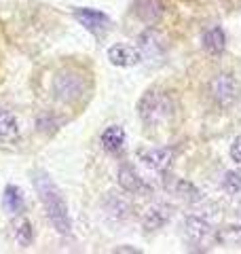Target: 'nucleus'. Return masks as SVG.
Returning <instances> with one entry per match:
<instances>
[{
    "label": "nucleus",
    "instance_id": "obj_1",
    "mask_svg": "<svg viewBox=\"0 0 241 254\" xmlns=\"http://www.w3.org/2000/svg\"><path fill=\"white\" fill-rule=\"evenodd\" d=\"M34 189L43 208L47 212V218L53 225V229L61 235H70L72 233V220H70V212H68V203L63 199L61 190L58 185L51 180V176L47 172H36L34 174Z\"/></svg>",
    "mask_w": 241,
    "mask_h": 254
},
{
    "label": "nucleus",
    "instance_id": "obj_2",
    "mask_svg": "<svg viewBox=\"0 0 241 254\" xmlns=\"http://www.w3.org/2000/svg\"><path fill=\"white\" fill-rule=\"evenodd\" d=\"M174 113H176V104L170 98V93L165 91L150 89L140 98V104H138L140 121L146 127H150V129L165 125L174 117Z\"/></svg>",
    "mask_w": 241,
    "mask_h": 254
},
{
    "label": "nucleus",
    "instance_id": "obj_3",
    "mask_svg": "<svg viewBox=\"0 0 241 254\" xmlns=\"http://www.w3.org/2000/svg\"><path fill=\"white\" fill-rule=\"evenodd\" d=\"M87 89H89V81L78 70H60L53 78V93L60 102H68V104L76 102L87 93Z\"/></svg>",
    "mask_w": 241,
    "mask_h": 254
},
{
    "label": "nucleus",
    "instance_id": "obj_4",
    "mask_svg": "<svg viewBox=\"0 0 241 254\" xmlns=\"http://www.w3.org/2000/svg\"><path fill=\"white\" fill-rule=\"evenodd\" d=\"M210 95L216 104L222 106V108L233 106L239 98V85L235 81V76L229 74V72L216 74L210 83Z\"/></svg>",
    "mask_w": 241,
    "mask_h": 254
},
{
    "label": "nucleus",
    "instance_id": "obj_5",
    "mask_svg": "<svg viewBox=\"0 0 241 254\" xmlns=\"http://www.w3.org/2000/svg\"><path fill=\"white\" fill-rule=\"evenodd\" d=\"M74 17L80 21L87 32H91L95 36H102L104 32L110 28V17L106 13H102L98 9H87V6H78L74 9Z\"/></svg>",
    "mask_w": 241,
    "mask_h": 254
},
{
    "label": "nucleus",
    "instance_id": "obj_6",
    "mask_svg": "<svg viewBox=\"0 0 241 254\" xmlns=\"http://www.w3.org/2000/svg\"><path fill=\"white\" fill-rule=\"evenodd\" d=\"M102 210L110 220L123 222V220H127L131 216V201L127 199L125 195L110 190V193H106L104 199H102Z\"/></svg>",
    "mask_w": 241,
    "mask_h": 254
},
{
    "label": "nucleus",
    "instance_id": "obj_7",
    "mask_svg": "<svg viewBox=\"0 0 241 254\" xmlns=\"http://www.w3.org/2000/svg\"><path fill=\"white\" fill-rule=\"evenodd\" d=\"M176 150L174 148H140L138 150V159L146 165V168L155 170V172H165L174 161Z\"/></svg>",
    "mask_w": 241,
    "mask_h": 254
},
{
    "label": "nucleus",
    "instance_id": "obj_8",
    "mask_svg": "<svg viewBox=\"0 0 241 254\" xmlns=\"http://www.w3.org/2000/svg\"><path fill=\"white\" fill-rule=\"evenodd\" d=\"M108 60L112 66L133 68L142 62V53L138 47H131V45H112L108 49Z\"/></svg>",
    "mask_w": 241,
    "mask_h": 254
},
{
    "label": "nucleus",
    "instance_id": "obj_9",
    "mask_svg": "<svg viewBox=\"0 0 241 254\" xmlns=\"http://www.w3.org/2000/svg\"><path fill=\"white\" fill-rule=\"evenodd\" d=\"M184 229H186V235L192 244H205L214 235V227L201 216H188L184 222Z\"/></svg>",
    "mask_w": 241,
    "mask_h": 254
},
{
    "label": "nucleus",
    "instance_id": "obj_10",
    "mask_svg": "<svg viewBox=\"0 0 241 254\" xmlns=\"http://www.w3.org/2000/svg\"><path fill=\"white\" fill-rule=\"evenodd\" d=\"M119 185H120V189H123L125 193H133V195L150 193L148 185L138 176V174H135V170L131 168V165H120V170H119Z\"/></svg>",
    "mask_w": 241,
    "mask_h": 254
},
{
    "label": "nucleus",
    "instance_id": "obj_11",
    "mask_svg": "<svg viewBox=\"0 0 241 254\" xmlns=\"http://www.w3.org/2000/svg\"><path fill=\"white\" fill-rule=\"evenodd\" d=\"M170 218H172V208L170 205L157 203V205H152V208L146 210V214H144V218H142V227L152 233V231H159L161 227H165Z\"/></svg>",
    "mask_w": 241,
    "mask_h": 254
},
{
    "label": "nucleus",
    "instance_id": "obj_12",
    "mask_svg": "<svg viewBox=\"0 0 241 254\" xmlns=\"http://www.w3.org/2000/svg\"><path fill=\"white\" fill-rule=\"evenodd\" d=\"M201 43H203L207 53L220 55L224 49H227V34H224V30L220 26H212V28H207L203 32V38H201Z\"/></svg>",
    "mask_w": 241,
    "mask_h": 254
},
{
    "label": "nucleus",
    "instance_id": "obj_13",
    "mask_svg": "<svg viewBox=\"0 0 241 254\" xmlns=\"http://www.w3.org/2000/svg\"><path fill=\"white\" fill-rule=\"evenodd\" d=\"M167 189H170L174 195H178L180 199L188 201V203H195V201L201 199V190L192 185V182H188V180L172 178V180H167Z\"/></svg>",
    "mask_w": 241,
    "mask_h": 254
},
{
    "label": "nucleus",
    "instance_id": "obj_14",
    "mask_svg": "<svg viewBox=\"0 0 241 254\" xmlns=\"http://www.w3.org/2000/svg\"><path fill=\"white\" fill-rule=\"evenodd\" d=\"M102 146L106 148L108 153H119V150L125 146V131H123V127L110 125L108 129H104V133H102Z\"/></svg>",
    "mask_w": 241,
    "mask_h": 254
},
{
    "label": "nucleus",
    "instance_id": "obj_15",
    "mask_svg": "<svg viewBox=\"0 0 241 254\" xmlns=\"http://www.w3.org/2000/svg\"><path fill=\"white\" fill-rule=\"evenodd\" d=\"M133 11L142 21H157L163 13V4H161V0H138Z\"/></svg>",
    "mask_w": 241,
    "mask_h": 254
},
{
    "label": "nucleus",
    "instance_id": "obj_16",
    "mask_svg": "<svg viewBox=\"0 0 241 254\" xmlns=\"http://www.w3.org/2000/svg\"><path fill=\"white\" fill-rule=\"evenodd\" d=\"M2 210L6 214H17L23 210V195H21V190L19 187H15V185H9L4 189V195H2Z\"/></svg>",
    "mask_w": 241,
    "mask_h": 254
},
{
    "label": "nucleus",
    "instance_id": "obj_17",
    "mask_svg": "<svg viewBox=\"0 0 241 254\" xmlns=\"http://www.w3.org/2000/svg\"><path fill=\"white\" fill-rule=\"evenodd\" d=\"M13 233H15V242H17L21 248H28L34 240V231H32V225L28 218L17 216L13 220Z\"/></svg>",
    "mask_w": 241,
    "mask_h": 254
},
{
    "label": "nucleus",
    "instance_id": "obj_18",
    "mask_svg": "<svg viewBox=\"0 0 241 254\" xmlns=\"http://www.w3.org/2000/svg\"><path fill=\"white\" fill-rule=\"evenodd\" d=\"M19 136V125L9 110L0 108V140H15Z\"/></svg>",
    "mask_w": 241,
    "mask_h": 254
},
{
    "label": "nucleus",
    "instance_id": "obj_19",
    "mask_svg": "<svg viewBox=\"0 0 241 254\" xmlns=\"http://www.w3.org/2000/svg\"><path fill=\"white\" fill-rule=\"evenodd\" d=\"M222 187H224V190H229V193H239L241 190V172H229L222 180Z\"/></svg>",
    "mask_w": 241,
    "mask_h": 254
},
{
    "label": "nucleus",
    "instance_id": "obj_20",
    "mask_svg": "<svg viewBox=\"0 0 241 254\" xmlns=\"http://www.w3.org/2000/svg\"><path fill=\"white\" fill-rule=\"evenodd\" d=\"M231 159L235 163H241V136H237L231 144Z\"/></svg>",
    "mask_w": 241,
    "mask_h": 254
},
{
    "label": "nucleus",
    "instance_id": "obj_21",
    "mask_svg": "<svg viewBox=\"0 0 241 254\" xmlns=\"http://www.w3.org/2000/svg\"><path fill=\"white\" fill-rule=\"evenodd\" d=\"M115 252H131V254H138L140 250H135V248H117Z\"/></svg>",
    "mask_w": 241,
    "mask_h": 254
}]
</instances>
